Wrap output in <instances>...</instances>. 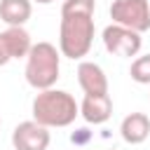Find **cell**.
I'll return each instance as SVG.
<instances>
[{
	"instance_id": "1",
	"label": "cell",
	"mask_w": 150,
	"mask_h": 150,
	"mask_svg": "<svg viewBox=\"0 0 150 150\" xmlns=\"http://www.w3.org/2000/svg\"><path fill=\"white\" fill-rule=\"evenodd\" d=\"M33 120L47 129H59V127H70L75 117L80 115V103L75 101L73 94L63 89H42L35 94L33 105H30Z\"/></svg>"
},
{
	"instance_id": "2",
	"label": "cell",
	"mask_w": 150,
	"mask_h": 150,
	"mask_svg": "<svg viewBox=\"0 0 150 150\" xmlns=\"http://www.w3.org/2000/svg\"><path fill=\"white\" fill-rule=\"evenodd\" d=\"M61 73V52L52 45V42H35L26 56V82L42 91V89H52L59 80Z\"/></svg>"
},
{
	"instance_id": "3",
	"label": "cell",
	"mask_w": 150,
	"mask_h": 150,
	"mask_svg": "<svg viewBox=\"0 0 150 150\" xmlns=\"http://www.w3.org/2000/svg\"><path fill=\"white\" fill-rule=\"evenodd\" d=\"M94 45V16L66 14L59 26V52L66 59H82Z\"/></svg>"
},
{
	"instance_id": "4",
	"label": "cell",
	"mask_w": 150,
	"mask_h": 150,
	"mask_svg": "<svg viewBox=\"0 0 150 150\" xmlns=\"http://www.w3.org/2000/svg\"><path fill=\"white\" fill-rule=\"evenodd\" d=\"M110 19L117 26L145 33L150 28V2L148 0H112Z\"/></svg>"
},
{
	"instance_id": "5",
	"label": "cell",
	"mask_w": 150,
	"mask_h": 150,
	"mask_svg": "<svg viewBox=\"0 0 150 150\" xmlns=\"http://www.w3.org/2000/svg\"><path fill=\"white\" fill-rule=\"evenodd\" d=\"M101 40H103L105 52H110L112 56H122V59L138 56V52H141V47H143L141 33H136V30H131V28H124V26H117V23L105 26Z\"/></svg>"
},
{
	"instance_id": "6",
	"label": "cell",
	"mask_w": 150,
	"mask_h": 150,
	"mask_svg": "<svg viewBox=\"0 0 150 150\" xmlns=\"http://www.w3.org/2000/svg\"><path fill=\"white\" fill-rule=\"evenodd\" d=\"M52 143L49 129L38 124L35 120L19 122L12 131V145L14 150H47Z\"/></svg>"
},
{
	"instance_id": "7",
	"label": "cell",
	"mask_w": 150,
	"mask_h": 150,
	"mask_svg": "<svg viewBox=\"0 0 150 150\" xmlns=\"http://www.w3.org/2000/svg\"><path fill=\"white\" fill-rule=\"evenodd\" d=\"M33 47L30 33L23 26H12L0 33V66L9 63L12 59H26Z\"/></svg>"
},
{
	"instance_id": "8",
	"label": "cell",
	"mask_w": 150,
	"mask_h": 150,
	"mask_svg": "<svg viewBox=\"0 0 150 150\" xmlns=\"http://www.w3.org/2000/svg\"><path fill=\"white\" fill-rule=\"evenodd\" d=\"M77 82L84 94L96 96V94H108V77L103 68L94 61H82L77 66Z\"/></svg>"
},
{
	"instance_id": "9",
	"label": "cell",
	"mask_w": 150,
	"mask_h": 150,
	"mask_svg": "<svg viewBox=\"0 0 150 150\" xmlns=\"http://www.w3.org/2000/svg\"><path fill=\"white\" fill-rule=\"evenodd\" d=\"M80 115L89 124L108 122L110 115H112V98H110V94H96V96L84 94V98L80 103Z\"/></svg>"
},
{
	"instance_id": "10",
	"label": "cell",
	"mask_w": 150,
	"mask_h": 150,
	"mask_svg": "<svg viewBox=\"0 0 150 150\" xmlns=\"http://www.w3.org/2000/svg\"><path fill=\"white\" fill-rule=\"evenodd\" d=\"M120 136L129 145H138L150 136V117L145 112H129L120 124Z\"/></svg>"
},
{
	"instance_id": "11",
	"label": "cell",
	"mask_w": 150,
	"mask_h": 150,
	"mask_svg": "<svg viewBox=\"0 0 150 150\" xmlns=\"http://www.w3.org/2000/svg\"><path fill=\"white\" fill-rule=\"evenodd\" d=\"M33 14V0H0V19L12 26H23Z\"/></svg>"
},
{
	"instance_id": "12",
	"label": "cell",
	"mask_w": 150,
	"mask_h": 150,
	"mask_svg": "<svg viewBox=\"0 0 150 150\" xmlns=\"http://www.w3.org/2000/svg\"><path fill=\"white\" fill-rule=\"evenodd\" d=\"M129 75H131V80L138 82V84H150V54L136 56V59L131 61Z\"/></svg>"
},
{
	"instance_id": "13",
	"label": "cell",
	"mask_w": 150,
	"mask_h": 150,
	"mask_svg": "<svg viewBox=\"0 0 150 150\" xmlns=\"http://www.w3.org/2000/svg\"><path fill=\"white\" fill-rule=\"evenodd\" d=\"M94 9H96V0H63L61 16H66V14H87V16H94Z\"/></svg>"
},
{
	"instance_id": "14",
	"label": "cell",
	"mask_w": 150,
	"mask_h": 150,
	"mask_svg": "<svg viewBox=\"0 0 150 150\" xmlns=\"http://www.w3.org/2000/svg\"><path fill=\"white\" fill-rule=\"evenodd\" d=\"M87 138H89V131H87V129H77V131L70 136V141H73V143H84Z\"/></svg>"
},
{
	"instance_id": "15",
	"label": "cell",
	"mask_w": 150,
	"mask_h": 150,
	"mask_svg": "<svg viewBox=\"0 0 150 150\" xmlns=\"http://www.w3.org/2000/svg\"><path fill=\"white\" fill-rule=\"evenodd\" d=\"M33 2H38V5H49V2H54V0H33Z\"/></svg>"
},
{
	"instance_id": "16",
	"label": "cell",
	"mask_w": 150,
	"mask_h": 150,
	"mask_svg": "<svg viewBox=\"0 0 150 150\" xmlns=\"http://www.w3.org/2000/svg\"><path fill=\"white\" fill-rule=\"evenodd\" d=\"M0 124H2V120H0Z\"/></svg>"
}]
</instances>
